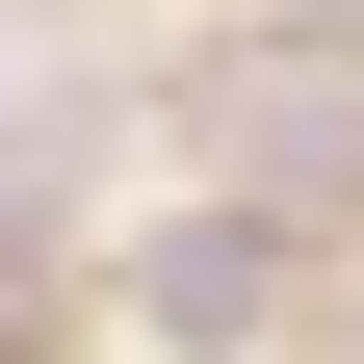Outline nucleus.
<instances>
[{"label":"nucleus","mask_w":364,"mask_h":364,"mask_svg":"<svg viewBox=\"0 0 364 364\" xmlns=\"http://www.w3.org/2000/svg\"><path fill=\"white\" fill-rule=\"evenodd\" d=\"M260 287H287V260H260V235H156V338H235Z\"/></svg>","instance_id":"1"},{"label":"nucleus","mask_w":364,"mask_h":364,"mask_svg":"<svg viewBox=\"0 0 364 364\" xmlns=\"http://www.w3.org/2000/svg\"><path fill=\"white\" fill-rule=\"evenodd\" d=\"M312 26H338V53H364V0H312Z\"/></svg>","instance_id":"2"}]
</instances>
